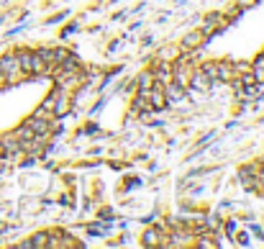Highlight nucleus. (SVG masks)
Instances as JSON below:
<instances>
[{
	"instance_id": "1",
	"label": "nucleus",
	"mask_w": 264,
	"mask_h": 249,
	"mask_svg": "<svg viewBox=\"0 0 264 249\" xmlns=\"http://www.w3.org/2000/svg\"><path fill=\"white\" fill-rule=\"evenodd\" d=\"M0 72L6 75V85H18L26 80V72L18 65V54H3L0 57Z\"/></svg>"
},
{
	"instance_id": "2",
	"label": "nucleus",
	"mask_w": 264,
	"mask_h": 249,
	"mask_svg": "<svg viewBox=\"0 0 264 249\" xmlns=\"http://www.w3.org/2000/svg\"><path fill=\"white\" fill-rule=\"evenodd\" d=\"M210 85H213V80L203 72V70H197V67H192V75H190V82H187V88H195L197 93H208L210 90Z\"/></svg>"
},
{
	"instance_id": "3",
	"label": "nucleus",
	"mask_w": 264,
	"mask_h": 249,
	"mask_svg": "<svg viewBox=\"0 0 264 249\" xmlns=\"http://www.w3.org/2000/svg\"><path fill=\"white\" fill-rule=\"evenodd\" d=\"M149 106H151V108H157V111H162V108L167 106L164 85H162V82H157V80H154V85L149 88Z\"/></svg>"
},
{
	"instance_id": "4",
	"label": "nucleus",
	"mask_w": 264,
	"mask_h": 249,
	"mask_svg": "<svg viewBox=\"0 0 264 249\" xmlns=\"http://www.w3.org/2000/svg\"><path fill=\"white\" fill-rule=\"evenodd\" d=\"M26 126H29L36 136H49V131H52L54 121H52V118H36V116H31V118L26 121Z\"/></svg>"
},
{
	"instance_id": "5",
	"label": "nucleus",
	"mask_w": 264,
	"mask_h": 249,
	"mask_svg": "<svg viewBox=\"0 0 264 249\" xmlns=\"http://www.w3.org/2000/svg\"><path fill=\"white\" fill-rule=\"evenodd\" d=\"M205 34L203 31H190V34H185L182 36V44H180V49H200L203 44H205Z\"/></svg>"
},
{
	"instance_id": "6",
	"label": "nucleus",
	"mask_w": 264,
	"mask_h": 249,
	"mask_svg": "<svg viewBox=\"0 0 264 249\" xmlns=\"http://www.w3.org/2000/svg\"><path fill=\"white\" fill-rule=\"evenodd\" d=\"M233 77H236V72H233V65H231V62H215V75H213V80L231 82Z\"/></svg>"
},
{
	"instance_id": "7",
	"label": "nucleus",
	"mask_w": 264,
	"mask_h": 249,
	"mask_svg": "<svg viewBox=\"0 0 264 249\" xmlns=\"http://www.w3.org/2000/svg\"><path fill=\"white\" fill-rule=\"evenodd\" d=\"M164 95H167V103H169V100H182V98H185V88L172 80V82L164 85Z\"/></svg>"
},
{
	"instance_id": "8",
	"label": "nucleus",
	"mask_w": 264,
	"mask_h": 249,
	"mask_svg": "<svg viewBox=\"0 0 264 249\" xmlns=\"http://www.w3.org/2000/svg\"><path fill=\"white\" fill-rule=\"evenodd\" d=\"M154 80H157V82H162V85L172 82V65H169L167 59H162V62H159V72H154Z\"/></svg>"
},
{
	"instance_id": "9",
	"label": "nucleus",
	"mask_w": 264,
	"mask_h": 249,
	"mask_svg": "<svg viewBox=\"0 0 264 249\" xmlns=\"http://www.w3.org/2000/svg\"><path fill=\"white\" fill-rule=\"evenodd\" d=\"M18 65H21V70L26 72V75H31V67H34V52H18Z\"/></svg>"
},
{
	"instance_id": "10",
	"label": "nucleus",
	"mask_w": 264,
	"mask_h": 249,
	"mask_svg": "<svg viewBox=\"0 0 264 249\" xmlns=\"http://www.w3.org/2000/svg\"><path fill=\"white\" fill-rule=\"evenodd\" d=\"M157 244H162V231L159 229H149L144 234V246H157Z\"/></svg>"
},
{
	"instance_id": "11",
	"label": "nucleus",
	"mask_w": 264,
	"mask_h": 249,
	"mask_svg": "<svg viewBox=\"0 0 264 249\" xmlns=\"http://www.w3.org/2000/svg\"><path fill=\"white\" fill-rule=\"evenodd\" d=\"M70 54H72V52H70V49H64V47H57V49H52V65H54V67H59V65H62V62H64Z\"/></svg>"
},
{
	"instance_id": "12",
	"label": "nucleus",
	"mask_w": 264,
	"mask_h": 249,
	"mask_svg": "<svg viewBox=\"0 0 264 249\" xmlns=\"http://www.w3.org/2000/svg\"><path fill=\"white\" fill-rule=\"evenodd\" d=\"M251 75L256 82H264V57H256L254 65H251Z\"/></svg>"
},
{
	"instance_id": "13",
	"label": "nucleus",
	"mask_w": 264,
	"mask_h": 249,
	"mask_svg": "<svg viewBox=\"0 0 264 249\" xmlns=\"http://www.w3.org/2000/svg\"><path fill=\"white\" fill-rule=\"evenodd\" d=\"M136 85H139V90H149V88L154 85V72H144V75L139 77Z\"/></svg>"
},
{
	"instance_id": "14",
	"label": "nucleus",
	"mask_w": 264,
	"mask_h": 249,
	"mask_svg": "<svg viewBox=\"0 0 264 249\" xmlns=\"http://www.w3.org/2000/svg\"><path fill=\"white\" fill-rule=\"evenodd\" d=\"M13 134H16V139H18V141H26V139H31V136H34V131H31L26 123H24V126H18Z\"/></svg>"
},
{
	"instance_id": "15",
	"label": "nucleus",
	"mask_w": 264,
	"mask_h": 249,
	"mask_svg": "<svg viewBox=\"0 0 264 249\" xmlns=\"http://www.w3.org/2000/svg\"><path fill=\"white\" fill-rule=\"evenodd\" d=\"M47 244H49V234H44V231L36 234V236L31 239V246H36V249H44Z\"/></svg>"
},
{
	"instance_id": "16",
	"label": "nucleus",
	"mask_w": 264,
	"mask_h": 249,
	"mask_svg": "<svg viewBox=\"0 0 264 249\" xmlns=\"http://www.w3.org/2000/svg\"><path fill=\"white\" fill-rule=\"evenodd\" d=\"M197 246H203V249H213V246H218V239H208V234H205V236L197 239Z\"/></svg>"
},
{
	"instance_id": "17",
	"label": "nucleus",
	"mask_w": 264,
	"mask_h": 249,
	"mask_svg": "<svg viewBox=\"0 0 264 249\" xmlns=\"http://www.w3.org/2000/svg\"><path fill=\"white\" fill-rule=\"evenodd\" d=\"M177 54H180V52H177V47H164L159 57H162V59H177Z\"/></svg>"
},
{
	"instance_id": "18",
	"label": "nucleus",
	"mask_w": 264,
	"mask_h": 249,
	"mask_svg": "<svg viewBox=\"0 0 264 249\" xmlns=\"http://www.w3.org/2000/svg\"><path fill=\"white\" fill-rule=\"evenodd\" d=\"M256 0H238V8H249V6H254Z\"/></svg>"
},
{
	"instance_id": "19",
	"label": "nucleus",
	"mask_w": 264,
	"mask_h": 249,
	"mask_svg": "<svg viewBox=\"0 0 264 249\" xmlns=\"http://www.w3.org/2000/svg\"><path fill=\"white\" fill-rule=\"evenodd\" d=\"M0 88H6V75L0 72Z\"/></svg>"
},
{
	"instance_id": "20",
	"label": "nucleus",
	"mask_w": 264,
	"mask_h": 249,
	"mask_svg": "<svg viewBox=\"0 0 264 249\" xmlns=\"http://www.w3.org/2000/svg\"><path fill=\"white\" fill-rule=\"evenodd\" d=\"M261 162H264V157H261Z\"/></svg>"
},
{
	"instance_id": "21",
	"label": "nucleus",
	"mask_w": 264,
	"mask_h": 249,
	"mask_svg": "<svg viewBox=\"0 0 264 249\" xmlns=\"http://www.w3.org/2000/svg\"><path fill=\"white\" fill-rule=\"evenodd\" d=\"M261 57H264V54H261Z\"/></svg>"
}]
</instances>
